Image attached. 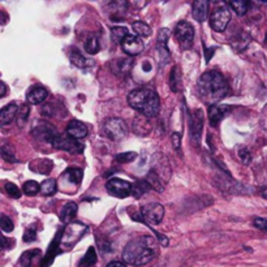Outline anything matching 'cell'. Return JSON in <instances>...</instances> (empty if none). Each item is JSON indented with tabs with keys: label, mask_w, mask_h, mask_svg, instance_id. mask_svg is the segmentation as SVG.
I'll return each mask as SVG.
<instances>
[{
	"label": "cell",
	"mask_w": 267,
	"mask_h": 267,
	"mask_svg": "<svg viewBox=\"0 0 267 267\" xmlns=\"http://www.w3.org/2000/svg\"><path fill=\"white\" fill-rule=\"evenodd\" d=\"M230 92L224 76L217 71H209L204 73L198 81V93L201 98L210 103V106L218 105V102L224 99Z\"/></svg>",
	"instance_id": "6da1fadb"
},
{
	"label": "cell",
	"mask_w": 267,
	"mask_h": 267,
	"mask_svg": "<svg viewBox=\"0 0 267 267\" xmlns=\"http://www.w3.org/2000/svg\"><path fill=\"white\" fill-rule=\"evenodd\" d=\"M157 241L150 236L130 240L123 251V259L132 266H143L157 255Z\"/></svg>",
	"instance_id": "7a4b0ae2"
},
{
	"label": "cell",
	"mask_w": 267,
	"mask_h": 267,
	"mask_svg": "<svg viewBox=\"0 0 267 267\" xmlns=\"http://www.w3.org/2000/svg\"><path fill=\"white\" fill-rule=\"evenodd\" d=\"M128 103L132 109L146 117H154L160 110V99L154 90L149 88H140L130 92Z\"/></svg>",
	"instance_id": "3957f363"
},
{
	"label": "cell",
	"mask_w": 267,
	"mask_h": 267,
	"mask_svg": "<svg viewBox=\"0 0 267 267\" xmlns=\"http://www.w3.org/2000/svg\"><path fill=\"white\" fill-rule=\"evenodd\" d=\"M103 132L112 141H121L128 134L126 121L121 120L119 117H112L106 121L103 126Z\"/></svg>",
	"instance_id": "277c9868"
},
{
	"label": "cell",
	"mask_w": 267,
	"mask_h": 267,
	"mask_svg": "<svg viewBox=\"0 0 267 267\" xmlns=\"http://www.w3.org/2000/svg\"><path fill=\"white\" fill-rule=\"evenodd\" d=\"M50 143L54 147H56V149L69 151V153H75V154H79V153L84 150V146L77 140L72 138L68 134H56Z\"/></svg>",
	"instance_id": "5b68a950"
},
{
	"label": "cell",
	"mask_w": 267,
	"mask_h": 267,
	"mask_svg": "<svg viewBox=\"0 0 267 267\" xmlns=\"http://www.w3.org/2000/svg\"><path fill=\"white\" fill-rule=\"evenodd\" d=\"M141 217L142 219H145V223L147 224H159L164 217V207L157 202L147 204L142 206Z\"/></svg>",
	"instance_id": "8992f818"
},
{
	"label": "cell",
	"mask_w": 267,
	"mask_h": 267,
	"mask_svg": "<svg viewBox=\"0 0 267 267\" xmlns=\"http://www.w3.org/2000/svg\"><path fill=\"white\" fill-rule=\"evenodd\" d=\"M106 189L111 196L116 197V198H126L132 194L133 185L126 180L111 179L109 183L106 184Z\"/></svg>",
	"instance_id": "52a82bcc"
},
{
	"label": "cell",
	"mask_w": 267,
	"mask_h": 267,
	"mask_svg": "<svg viewBox=\"0 0 267 267\" xmlns=\"http://www.w3.org/2000/svg\"><path fill=\"white\" fill-rule=\"evenodd\" d=\"M175 38L176 41L184 47V48H188V47L192 46L193 38H194V28L192 26V24H189L187 21L179 22L175 28Z\"/></svg>",
	"instance_id": "ba28073f"
},
{
	"label": "cell",
	"mask_w": 267,
	"mask_h": 267,
	"mask_svg": "<svg viewBox=\"0 0 267 267\" xmlns=\"http://www.w3.org/2000/svg\"><path fill=\"white\" fill-rule=\"evenodd\" d=\"M231 11L227 7H219L214 9L210 16V25L215 31H224L227 25L230 24Z\"/></svg>",
	"instance_id": "9c48e42d"
},
{
	"label": "cell",
	"mask_w": 267,
	"mask_h": 267,
	"mask_svg": "<svg viewBox=\"0 0 267 267\" xmlns=\"http://www.w3.org/2000/svg\"><path fill=\"white\" fill-rule=\"evenodd\" d=\"M86 234V227L81 223H72L65 228L62 237V242L64 245H75L76 242L79 241V238L82 237Z\"/></svg>",
	"instance_id": "30bf717a"
},
{
	"label": "cell",
	"mask_w": 267,
	"mask_h": 267,
	"mask_svg": "<svg viewBox=\"0 0 267 267\" xmlns=\"http://www.w3.org/2000/svg\"><path fill=\"white\" fill-rule=\"evenodd\" d=\"M121 47L126 54H128L129 56H137L143 51L145 48V43L142 42V39L136 34H129L128 37L123 41L121 43Z\"/></svg>",
	"instance_id": "8fae6325"
},
{
	"label": "cell",
	"mask_w": 267,
	"mask_h": 267,
	"mask_svg": "<svg viewBox=\"0 0 267 267\" xmlns=\"http://www.w3.org/2000/svg\"><path fill=\"white\" fill-rule=\"evenodd\" d=\"M189 129H190V136L192 140L196 143H200L201 133H202V126H204V116H202V111L196 110L194 112L190 115V123H189Z\"/></svg>",
	"instance_id": "7c38bea8"
},
{
	"label": "cell",
	"mask_w": 267,
	"mask_h": 267,
	"mask_svg": "<svg viewBox=\"0 0 267 267\" xmlns=\"http://www.w3.org/2000/svg\"><path fill=\"white\" fill-rule=\"evenodd\" d=\"M231 111L230 106L225 105H213L209 107V120L211 126H217L227 113Z\"/></svg>",
	"instance_id": "4fadbf2b"
},
{
	"label": "cell",
	"mask_w": 267,
	"mask_h": 267,
	"mask_svg": "<svg viewBox=\"0 0 267 267\" xmlns=\"http://www.w3.org/2000/svg\"><path fill=\"white\" fill-rule=\"evenodd\" d=\"M67 134L75 140H81L88 136V126L79 120L71 121L67 126Z\"/></svg>",
	"instance_id": "5bb4252c"
},
{
	"label": "cell",
	"mask_w": 267,
	"mask_h": 267,
	"mask_svg": "<svg viewBox=\"0 0 267 267\" xmlns=\"http://www.w3.org/2000/svg\"><path fill=\"white\" fill-rule=\"evenodd\" d=\"M48 96V90L43 86H35L31 90H29L26 99L30 105H41Z\"/></svg>",
	"instance_id": "9a60e30c"
},
{
	"label": "cell",
	"mask_w": 267,
	"mask_h": 267,
	"mask_svg": "<svg viewBox=\"0 0 267 267\" xmlns=\"http://www.w3.org/2000/svg\"><path fill=\"white\" fill-rule=\"evenodd\" d=\"M193 17L197 21L204 22L207 20V15H209V1L206 0H196L193 3Z\"/></svg>",
	"instance_id": "2e32d148"
},
{
	"label": "cell",
	"mask_w": 267,
	"mask_h": 267,
	"mask_svg": "<svg viewBox=\"0 0 267 267\" xmlns=\"http://www.w3.org/2000/svg\"><path fill=\"white\" fill-rule=\"evenodd\" d=\"M133 130L134 133H137L141 137H145L151 132V124L149 123L146 116L138 115L133 120Z\"/></svg>",
	"instance_id": "e0dca14e"
},
{
	"label": "cell",
	"mask_w": 267,
	"mask_h": 267,
	"mask_svg": "<svg viewBox=\"0 0 267 267\" xmlns=\"http://www.w3.org/2000/svg\"><path fill=\"white\" fill-rule=\"evenodd\" d=\"M69 59H71L72 64L79 68H88V67H92L93 64H94V62H93V60H90V59H88V58H85L84 55L81 54V52H79L77 48H73V50L71 51V54H69Z\"/></svg>",
	"instance_id": "ac0fdd59"
},
{
	"label": "cell",
	"mask_w": 267,
	"mask_h": 267,
	"mask_svg": "<svg viewBox=\"0 0 267 267\" xmlns=\"http://www.w3.org/2000/svg\"><path fill=\"white\" fill-rule=\"evenodd\" d=\"M30 170L34 172H37V173L47 175V173H50L51 170H52V162L46 158L37 159V160H34V162L30 163Z\"/></svg>",
	"instance_id": "d6986e66"
},
{
	"label": "cell",
	"mask_w": 267,
	"mask_h": 267,
	"mask_svg": "<svg viewBox=\"0 0 267 267\" xmlns=\"http://www.w3.org/2000/svg\"><path fill=\"white\" fill-rule=\"evenodd\" d=\"M17 112H18V107L16 105H8L1 109L0 111V124L1 126H7L11 121L17 116Z\"/></svg>",
	"instance_id": "ffe728a7"
},
{
	"label": "cell",
	"mask_w": 267,
	"mask_h": 267,
	"mask_svg": "<svg viewBox=\"0 0 267 267\" xmlns=\"http://www.w3.org/2000/svg\"><path fill=\"white\" fill-rule=\"evenodd\" d=\"M77 214V204L76 202H67L63 206L62 214H60V220L63 221L64 224H69L73 218Z\"/></svg>",
	"instance_id": "44dd1931"
},
{
	"label": "cell",
	"mask_w": 267,
	"mask_h": 267,
	"mask_svg": "<svg viewBox=\"0 0 267 267\" xmlns=\"http://www.w3.org/2000/svg\"><path fill=\"white\" fill-rule=\"evenodd\" d=\"M82 176H84L82 170H79V168H68L67 171L63 173V176H62V179H65L71 184L79 185L81 183V180H82Z\"/></svg>",
	"instance_id": "7402d4cb"
},
{
	"label": "cell",
	"mask_w": 267,
	"mask_h": 267,
	"mask_svg": "<svg viewBox=\"0 0 267 267\" xmlns=\"http://www.w3.org/2000/svg\"><path fill=\"white\" fill-rule=\"evenodd\" d=\"M132 60L129 59H119L116 62H112V69L116 75H126L132 68Z\"/></svg>",
	"instance_id": "603a6c76"
},
{
	"label": "cell",
	"mask_w": 267,
	"mask_h": 267,
	"mask_svg": "<svg viewBox=\"0 0 267 267\" xmlns=\"http://www.w3.org/2000/svg\"><path fill=\"white\" fill-rule=\"evenodd\" d=\"M132 28H133L136 35H138L140 38H141V37H150L151 33H153V30H151V28L147 25L146 22L136 21L133 25H132Z\"/></svg>",
	"instance_id": "cb8c5ba5"
},
{
	"label": "cell",
	"mask_w": 267,
	"mask_h": 267,
	"mask_svg": "<svg viewBox=\"0 0 267 267\" xmlns=\"http://www.w3.org/2000/svg\"><path fill=\"white\" fill-rule=\"evenodd\" d=\"M41 255V251L39 249H33V251H26L25 253H22L21 258H20V263L22 267H30L31 263L35 259V257Z\"/></svg>",
	"instance_id": "d4e9b609"
},
{
	"label": "cell",
	"mask_w": 267,
	"mask_h": 267,
	"mask_svg": "<svg viewBox=\"0 0 267 267\" xmlns=\"http://www.w3.org/2000/svg\"><path fill=\"white\" fill-rule=\"evenodd\" d=\"M129 35L128 29L123 26H115L111 29V38L115 43H123V41Z\"/></svg>",
	"instance_id": "484cf974"
},
{
	"label": "cell",
	"mask_w": 267,
	"mask_h": 267,
	"mask_svg": "<svg viewBox=\"0 0 267 267\" xmlns=\"http://www.w3.org/2000/svg\"><path fill=\"white\" fill-rule=\"evenodd\" d=\"M95 262H96L95 249H94L93 246H90V248L88 249V251H86V254H85L84 258L81 259L79 267H92L95 265Z\"/></svg>",
	"instance_id": "4316f807"
},
{
	"label": "cell",
	"mask_w": 267,
	"mask_h": 267,
	"mask_svg": "<svg viewBox=\"0 0 267 267\" xmlns=\"http://www.w3.org/2000/svg\"><path fill=\"white\" fill-rule=\"evenodd\" d=\"M56 190H58V187H56V181L54 179L45 180L41 185V192L43 196H54Z\"/></svg>",
	"instance_id": "83f0119b"
},
{
	"label": "cell",
	"mask_w": 267,
	"mask_h": 267,
	"mask_svg": "<svg viewBox=\"0 0 267 267\" xmlns=\"http://www.w3.org/2000/svg\"><path fill=\"white\" fill-rule=\"evenodd\" d=\"M22 192L25 193L26 196H35L38 193L41 192V185L34 181V180H29L26 181L24 185H22Z\"/></svg>",
	"instance_id": "f1b7e54d"
},
{
	"label": "cell",
	"mask_w": 267,
	"mask_h": 267,
	"mask_svg": "<svg viewBox=\"0 0 267 267\" xmlns=\"http://www.w3.org/2000/svg\"><path fill=\"white\" fill-rule=\"evenodd\" d=\"M149 188H150V184L146 183V181H137L136 184H133L132 196H133L134 198H141V197L149 190Z\"/></svg>",
	"instance_id": "f546056e"
},
{
	"label": "cell",
	"mask_w": 267,
	"mask_h": 267,
	"mask_svg": "<svg viewBox=\"0 0 267 267\" xmlns=\"http://www.w3.org/2000/svg\"><path fill=\"white\" fill-rule=\"evenodd\" d=\"M30 115V107L29 105H21V107L18 109V112H17V124L18 126H24L25 123L28 121Z\"/></svg>",
	"instance_id": "4dcf8cb0"
},
{
	"label": "cell",
	"mask_w": 267,
	"mask_h": 267,
	"mask_svg": "<svg viewBox=\"0 0 267 267\" xmlns=\"http://www.w3.org/2000/svg\"><path fill=\"white\" fill-rule=\"evenodd\" d=\"M251 5V1H244V0H238V1H231L230 7L234 9L235 12L242 16L248 12V8Z\"/></svg>",
	"instance_id": "1f68e13d"
},
{
	"label": "cell",
	"mask_w": 267,
	"mask_h": 267,
	"mask_svg": "<svg viewBox=\"0 0 267 267\" xmlns=\"http://www.w3.org/2000/svg\"><path fill=\"white\" fill-rule=\"evenodd\" d=\"M99 42H98V39H96L95 37L89 38L88 41H86V43H85V50H86V52L90 55H95L96 52L99 51Z\"/></svg>",
	"instance_id": "d6a6232c"
},
{
	"label": "cell",
	"mask_w": 267,
	"mask_h": 267,
	"mask_svg": "<svg viewBox=\"0 0 267 267\" xmlns=\"http://www.w3.org/2000/svg\"><path fill=\"white\" fill-rule=\"evenodd\" d=\"M1 157H3L4 160H7V162L9 163L18 162L16 157H15V153H13L12 147L9 146V145H3V146H1Z\"/></svg>",
	"instance_id": "836d02e7"
},
{
	"label": "cell",
	"mask_w": 267,
	"mask_h": 267,
	"mask_svg": "<svg viewBox=\"0 0 267 267\" xmlns=\"http://www.w3.org/2000/svg\"><path fill=\"white\" fill-rule=\"evenodd\" d=\"M137 158V154L133 153V151H128V153H121V154H117L115 157V160L119 163H130L136 160Z\"/></svg>",
	"instance_id": "e575fe53"
},
{
	"label": "cell",
	"mask_w": 267,
	"mask_h": 267,
	"mask_svg": "<svg viewBox=\"0 0 267 267\" xmlns=\"http://www.w3.org/2000/svg\"><path fill=\"white\" fill-rule=\"evenodd\" d=\"M4 188L5 192L8 193V196H11L12 198H20V197H21V190H20V188H18L17 185H15L13 183H5Z\"/></svg>",
	"instance_id": "d590c367"
},
{
	"label": "cell",
	"mask_w": 267,
	"mask_h": 267,
	"mask_svg": "<svg viewBox=\"0 0 267 267\" xmlns=\"http://www.w3.org/2000/svg\"><path fill=\"white\" fill-rule=\"evenodd\" d=\"M238 159H240L242 164H245V166H248V164L251 162V155L246 147H241V149L238 150Z\"/></svg>",
	"instance_id": "8d00e7d4"
},
{
	"label": "cell",
	"mask_w": 267,
	"mask_h": 267,
	"mask_svg": "<svg viewBox=\"0 0 267 267\" xmlns=\"http://www.w3.org/2000/svg\"><path fill=\"white\" fill-rule=\"evenodd\" d=\"M0 227L4 232H12L13 231V223L11 221L8 217L5 215H1V219H0Z\"/></svg>",
	"instance_id": "74e56055"
},
{
	"label": "cell",
	"mask_w": 267,
	"mask_h": 267,
	"mask_svg": "<svg viewBox=\"0 0 267 267\" xmlns=\"http://www.w3.org/2000/svg\"><path fill=\"white\" fill-rule=\"evenodd\" d=\"M177 82H179V79H177V67H173L171 71V76H170V86H171L172 92H177L179 88H177Z\"/></svg>",
	"instance_id": "f35d334b"
},
{
	"label": "cell",
	"mask_w": 267,
	"mask_h": 267,
	"mask_svg": "<svg viewBox=\"0 0 267 267\" xmlns=\"http://www.w3.org/2000/svg\"><path fill=\"white\" fill-rule=\"evenodd\" d=\"M168 38H170V30L160 29V31L158 34V42L157 43H164V45H167Z\"/></svg>",
	"instance_id": "ab89813d"
},
{
	"label": "cell",
	"mask_w": 267,
	"mask_h": 267,
	"mask_svg": "<svg viewBox=\"0 0 267 267\" xmlns=\"http://www.w3.org/2000/svg\"><path fill=\"white\" fill-rule=\"evenodd\" d=\"M253 224H254L255 228H258V230L267 231V219H265V218H255L254 221H253Z\"/></svg>",
	"instance_id": "60d3db41"
},
{
	"label": "cell",
	"mask_w": 267,
	"mask_h": 267,
	"mask_svg": "<svg viewBox=\"0 0 267 267\" xmlns=\"http://www.w3.org/2000/svg\"><path fill=\"white\" fill-rule=\"evenodd\" d=\"M35 238H37V231L35 230H26L25 235H24V241L25 242H30V241H35Z\"/></svg>",
	"instance_id": "b9f144b4"
},
{
	"label": "cell",
	"mask_w": 267,
	"mask_h": 267,
	"mask_svg": "<svg viewBox=\"0 0 267 267\" xmlns=\"http://www.w3.org/2000/svg\"><path fill=\"white\" fill-rule=\"evenodd\" d=\"M172 145H173L175 149H180V145H181V136H180V133L172 134Z\"/></svg>",
	"instance_id": "7bdbcfd3"
},
{
	"label": "cell",
	"mask_w": 267,
	"mask_h": 267,
	"mask_svg": "<svg viewBox=\"0 0 267 267\" xmlns=\"http://www.w3.org/2000/svg\"><path fill=\"white\" fill-rule=\"evenodd\" d=\"M106 267H126V265L123 262H119V261H112V262H110Z\"/></svg>",
	"instance_id": "ee69618b"
},
{
	"label": "cell",
	"mask_w": 267,
	"mask_h": 267,
	"mask_svg": "<svg viewBox=\"0 0 267 267\" xmlns=\"http://www.w3.org/2000/svg\"><path fill=\"white\" fill-rule=\"evenodd\" d=\"M0 88H1V92H0V96L4 98L5 94H7V86H5L4 82H0Z\"/></svg>",
	"instance_id": "f6af8a7d"
},
{
	"label": "cell",
	"mask_w": 267,
	"mask_h": 267,
	"mask_svg": "<svg viewBox=\"0 0 267 267\" xmlns=\"http://www.w3.org/2000/svg\"><path fill=\"white\" fill-rule=\"evenodd\" d=\"M143 69H145V71H146V69H147V71H150L151 65H150V64H147V65H146V64H143Z\"/></svg>",
	"instance_id": "bcb514c9"
},
{
	"label": "cell",
	"mask_w": 267,
	"mask_h": 267,
	"mask_svg": "<svg viewBox=\"0 0 267 267\" xmlns=\"http://www.w3.org/2000/svg\"><path fill=\"white\" fill-rule=\"evenodd\" d=\"M266 42H267V34H266Z\"/></svg>",
	"instance_id": "7dc6e473"
},
{
	"label": "cell",
	"mask_w": 267,
	"mask_h": 267,
	"mask_svg": "<svg viewBox=\"0 0 267 267\" xmlns=\"http://www.w3.org/2000/svg\"><path fill=\"white\" fill-rule=\"evenodd\" d=\"M265 197H267V194H265Z\"/></svg>",
	"instance_id": "c3c4849f"
}]
</instances>
